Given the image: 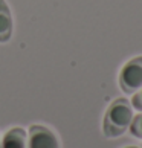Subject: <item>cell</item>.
<instances>
[{
    "mask_svg": "<svg viewBox=\"0 0 142 148\" xmlns=\"http://www.w3.org/2000/svg\"><path fill=\"white\" fill-rule=\"evenodd\" d=\"M133 121L132 104L125 98H118L108 106L102 119V131L107 138H119L130 128Z\"/></svg>",
    "mask_w": 142,
    "mask_h": 148,
    "instance_id": "obj_1",
    "label": "cell"
},
{
    "mask_svg": "<svg viewBox=\"0 0 142 148\" xmlns=\"http://www.w3.org/2000/svg\"><path fill=\"white\" fill-rule=\"evenodd\" d=\"M119 87L127 95L142 89V55L128 60L119 72Z\"/></svg>",
    "mask_w": 142,
    "mask_h": 148,
    "instance_id": "obj_2",
    "label": "cell"
},
{
    "mask_svg": "<svg viewBox=\"0 0 142 148\" xmlns=\"http://www.w3.org/2000/svg\"><path fill=\"white\" fill-rule=\"evenodd\" d=\"M28 148H60V142L51 128L34 124L28 131Z\"/></svg>",
    "mask_w": 142,
    "mask_h": 148,
    "instance_id": "obj_3",
    "label": "cell"
},
{
    "mask_svg": "<svg viewBox=\"0 0 142 148\" xmlns=\"http://www.w3.org/2000/svg\"><path fill=\"white\" fill-rule=\"evenodd\" d=\"M0 148H28V133L20 127L8 130L2 136Z\"/></svg>",
    "mask_w": 142,
    "mask_h": 148,
    "instance_id": "obj_4",
    "label": "cell"
},
{
    "mask_svg": "<svg viewBox=\"0 0 142 148\" xmlns=\"http://www.w3.org/2000/svg\"><path fill=\"white\" fill-rule=\"evenodd\" d=\"M12 14L6 0H0V43H8L12 37Z\"/></svg>",
    "mask_w": 142,
    "mask_h": 148,
    "instance_id": "obj_5",
    "label": "cell"
},
{
    "mask_svg": "<svg viewBox=\"0 0 142 148\" xmlns=\"http://www.w3.org/2000/svg\"><path fill=\"white\" fill-rule=\"evenodd\" d=\"M130 133H132L134 138L142 139V113L136 114L133 118L132 124H130Z\"/></svg>",
    "mask_w": 142,
    "mask_h": 148,
    "instance_id": "obj_6",
    "label": "cell"
},
{
    "mask_svg": "<svg viewBox=\"0 0 142 148\" xmlns=\"http://www.w3.org/2000/svg\"><path fill=\"white\" fill-rule=\"evenodd\" d=\"M132 104H133V107L136 108V110H141L142 112V89L134 93V96H133V99H132Z\"/></svg>",
    "mask_w": 142,
    "mask_h": 148,
    "instance_id": "obj_7",
    "label": "cell"
},
{
    "mask_svg": "<svg viewBox=\"0 0 142 148\" xmlns=\"http://www.w3.org/2000/svg\"><path fill=\"white\" fill-rule=\"evenodd\" d=\"M125 148H138V147H125Z\"/></svg>",
    "mask_w": 142,
    "mask_h": 148,
    "instance_id": "obj_8",
    "label": "cell"
}]
</instances>
